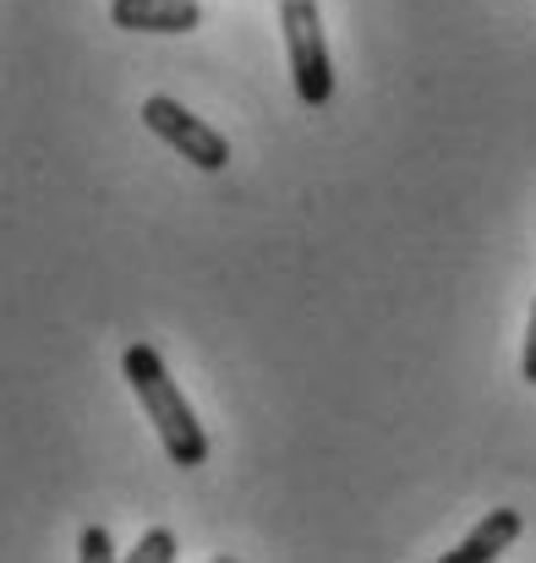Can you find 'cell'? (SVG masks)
Segmentation results:
<instances>
[{"instance_id": "6da1fadb", "label": "cell", "mask_w": 536, "mask_h": 563, "mask_svg": "<svg viewBox=\"0 0 536 563\" xmlns=\"http://www.w3.org/2000/svg\"><path fill=\"white\" fill-rule=\"evenodd\" d=\"M121 373H127V383H132L138 405L149 410V421H154V432H160L171 465L197 471V465L208 460V432H203V421L192 416L186 394L176 388V377H171V367H165V356H160L154 345H127Z\"/></svg>"}, {"instance_id": "52a82bcc", "label": "cell", "mask_w": 536, "mask_h": 563, "mask_svg": "<svg viewBox=\"0 0 536 563\" xmlns=\"http://www.w3.org/2000/svg\"><path fill=\"white\" fill-rule=\"evenodd\" d=\"M77 559H83V563H110V559H116L110 531H105V526H88V531H83V542H77Z\"/></svg>"}, {"instance_id": "3957f363", "label": "cell", "mask_w": 536, "mask_h": 563, "mask_svg": "<svg viewBox=\"0 0 536 563\" xmlns=\"http://www.w3.org/2000/svg\"><path fill=\"white\" fill-rule=\"evenodd\" d=\"M143 126L160 137V143H171L181 159H192L197 170H225L230 165V143L208 126V121H197L186 104H176V99H165V93H154L149 104H143Z\"/></svg>"}, {"instance_id": "277c9868", "label": "cell", "mask_w": 536, "mask_h": 563, "mask_svg": "<svg viewBox=\"0 0 536 563\" xmlns=\"http://www.w3.org/2000/svg\"><path fill=\"white\" fill-rule=\"evenodd\" d=\"M110 22L127 33H192L203 22L197 0H110Z\"/></svg>"}, {"instance_id": "7a4b0ae2", "label": "cell", "mask_w": 536, "mask_h": 563, "mask_svg": "<svg viewBox=\"0 0 536 563\" xmlns=\"http://www.w3.org/2000/svg\"><path fill=\"white\" fill-rule=\"evenodd\" d=\"M280 27H285V55H291V77H296L302 104L324 110L335 99V60H329L318 0H280Z\"/></svg>"}, {"instance_id": "8992f818", "label": "cell", "mask_w": 536, "mask_h": 563, "mask_svg": "<svg viewBox=\"0 0 536 563\" xmlns=\"http://www.w3.org/2000/svg\"><path fill=\"white\" fill-rule=\"evenodd\" d=\"M127 559L132 563H171L176 559V531H165V526L143 531V537H138V548H132Z\"/></svg>"}, {"instance_id": "5b68a950", "label": "cell", "mask_w": 536, "mask_h": 563, "mask_svg": "<svg viewBox=\"0 0 536 563\" xmlns=\"http://www.w3.org/2000/svg\"><path fill=\"white\" fill-rule=\"evenodd\" d=\"M521 531H526L521 509H493V515L466 537V542H455V553H444V563H488V559H499Z\"/></svg>"}, {"instance_id": "ba28073f", "label": "cell", "mask_w": 536, "mask_h": 563, "mask_svg": "<svg viewBox=\"0 0 536 563\" xmlns=\"http://www.w3.org/2000/svg\"><path fill=\"white\" fill-rule=\"evenodd\" d=\"M521 377L536 383V301H532V323H526V351H521Z\"/></svg>"}]
</instances>
